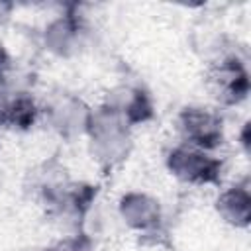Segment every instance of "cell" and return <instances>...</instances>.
<instances>
[{
  "label": "cell",
  "mask_w": 251,
  "mask_h": 251,
  "mask_svg": "<svg viewBox=\"0 0 251 251\" xmlns=\"http://www.w3.org/2000/svg\"><path fill=\"white\" fill-rule=\"evenodd\" d=\"M210 167L212 163L206 159V155L196 149H178L171 155V169L184 180H196L202 176V173L208 175Z\"/></svg>",
  "instance_id": "obj_1"
},
{
  "label": "cell",
  "mask_w": 251,
  "mask_h": 251,
  "mask_svg": "<svg viewBox=\"0 0 251 251\" xmlns=\"http://www.w3.org/2000/svg\"><path fill=\"white\" fill-rule=\"evenodd\" d=\"M2 61H4V51H2V45H0V67H2V65H4V63H2Z\"/></svg>",
  "instance_id": "obj_2"
}]
</instances>
